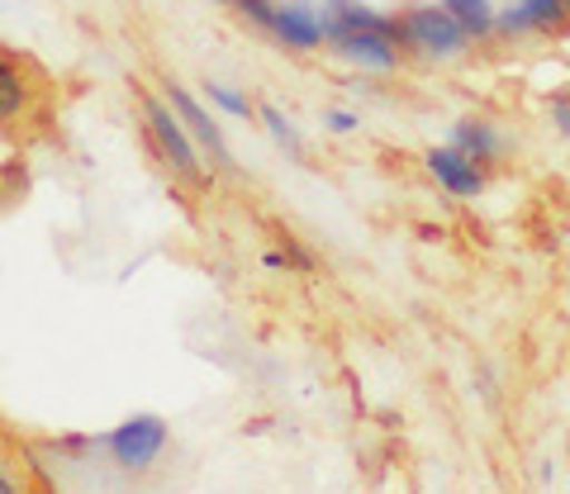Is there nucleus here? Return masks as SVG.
Returning <instances> with one entry per match:
<instances>
[{"label":"nucleus","mask_w":570,"mask_h":494,"mask_svg":"<svg viewBox=\"0 0 570 494\" xmlns=\"http://www.w3.org/2000/svg\"><path fill=\"white\" fill-rule=\"evenodd\" d=\"M400 20V48L409 58H423V62H456L475 48V39L466 29L452 20V10L433 0V6H409L395 14Z\"/></svg>","instance_id":"1"},{"label":"nucleus","mask_w":570,"mask_h":494,"mask_svg":"<svg viewBox=\"0 0 570 494\" xmlns=\"http://www.w3.org/2000/svg\"><path fill=\"white\" fill-rule=\"evenodd\" d=\"M328 48L343 58L356 72H371V77H395L400 62H404V48H400V24L395 29H337Z\"/></svg>","instance_id":"2"},{"label":"nucleus","mask_w":570,"mask_h":494,"mask_svg":"<svg viewBox=\"0 0 570 494\" xmlns=\"http://www.w3.org/2000/svg\"><path fill=\"white\" fill-rule=\"evenodd\" d=\"M494 33L509 43L561 39V33H570V6L566 0H509V6H499Z\"/></svg>","instance_id":"3"},{"label":"nucleus","mask_w":570,"mask_h":494,"mask_svg":"<svg viewBox=\"0 0 570 494\" xmlns=\"http://www.w3.org/2000/svg\"><path fill=\"white\" fill-rule=\"evenodd\" d=\"M142 124H148L157 152H163V162L176 167L190 181H200V157H195V144H190V129L181 115H171V105L163 100H142Z\"/></svg>","instance_id":"4"},{"label":"nucleus","mask_w":570,"mask_h":494,"mask_svg":"<svg viewBox=\"0 0 570 494\" xmlns=\"http://www.w3.org/2000/svg\"><path fill=\"white\" fill-rule=\"evenodd\" d=\"M328 10L314 0H276V20H272V39L295 48V52H314L328 43Z\"/></svg>","instance_id":"5"},{"label":"nucleus","mask_w":570,"mask_h":494,"mask_svg":"<svg viewBox=\"0 0 570 494\" xmlns=\"http://www.w3.org/2000/svg\"><path fill=\"white\" fill-rule=\"evenodd\" d=\"M423 167L428 176L448 190L452 200H475V196H485V167L475 162V157H466L456 144H442V148H428L423 152Z\"/></svg>","instance_id":"6"},{"label":"nucleus","mask_w":570,"mask_h":494,"mask_svg":"<svg viewBox=\"0 0 570 494\" xmlns=\"http://www.w3.org/2000/svg\"><path fill=\"white\" fill-rule=\"evenodd\" d=\"M105 447H110V456H115L119 466L142 471V466H153L157 452L167 447V423L153 418V414H138L129 423H119V428L105 437Z\"/></svg>","instance_id":"7"},{"label":"nucleus","mask_w":570,"mask_h":494,"mask_svg":"<svg viewBox=\"0 0 570 494\" xmlns=\"http://www.w3.org/2000/svg\"><path fill=\"white\" fill-rule=\"evenodd\" d=\"M452 144H456L461 152H466V157H475L480 167L504 162V152H509L504 129H499L494 119H485V115H466V119H456V124H452Z\"/></svg>","instance_id":"8"},{"label":"nucleus","mask_w":570,"mask_h":494,"mask_svg":"<svg viewBox=\"0 0 570 494\" xmlns=\"http://www.w3.org/2000/svg\"><path fill=\"white\" fill-rule=\"evenodd\" d=\"M167 100H171V110L186 119V129H190L195 144H200V148L209 152V162H214V167H234V157H228V144H224L219 124H214V119L200 110V105H195V96H190V91H181V86H171Z\"/></svg>","instance_id":"9"},{"label":"nucleus","mask_w":570,"mask_h":494,"mask_svg":"<svg viewBox=\"0 0 570 494\" xmlns=\"http://www.w3.org/2000/svg\"><path fill=\"white\" fill-rule=\"evenodd\" d=\"M442 6L452 10V20L466 29L475 43L494 39V20H499V6H494V0H442Z\"/></svg>","instance_id":"10"},{"label":"nucleus","mask_w":570,"mask_h":494,"mask_svg":"<svg viewBox=\"0 0 570 494\" xmlns=\"http://www.w3.org/2000/svg\"><path fill=\"white\" fill-rule=\"evenodd\" d=\"M24 100H29V86H24L20 62H14L10 52H0V124H10L14 115H20Z\"/></svg>","instance_id":"11"},{"label":"nucleus","mask_w":570,"mask_h":494,"mask_svg":"<svg viewBox=\"0 0 570 494\" xmlns=\"http://www.w3.org/2000/svg\"><path fill=\"white\" fill-rule=\"evenodd\" d=\"M542 119L547 129L561 138V144H570V86H557L547 100H542Z\"/></svg>","instance_id":"12"},{"label":"nucleus","mask_w":570,"mask_h":494,"mask_svg":"<svg viewBox=\"0 0 570 494\" xmlns=\"http://www.w3.org/2000/svg\"><path fill=\"white\" fill-rule=\"evenodd\" d=\"M205 96L214 100V105H219V110H228V115H253V100H247V96H238L234 91V86H224V81H205Z\"/></svg>","instance_id":"13"},{"label":"nucleus","mask_w":570,"mask_h":494,"mask_svg":"<svg viewBox=\"0 0 570 494\" xmlns=\"http://www.w3.org/2000/svg\"><path fill=\"white\" fill-rule=\"evenodd\" d=\"M262 119H266V129L276 134V144H285V148H291V157H299V152H305V144H299V134H295V124L285 119L281 110H272V105H266V110H262Z\"/></svg>","instance_id":"14"},{"label":"nucleus","mask_w":570,"mask_h":494,"mask_svg":"<svg viewBox=\"0 0 570 494\" xmlns=\"http://www.w3.org/2000/svg\"><path fill=\"white\" fill-rule=\"evenodd\" d=\"M234 10L247 14L262 33H272V20H276V0H234Z\"/></svg>","instance_id":"15"},{"label":"nucleus","mask_w":570,"mask_h":494,"mask_svg":"<svg viewBox=\"0 0 570 494\" xmlns=\"http://www.w3.org/2000/svg\"><path fill=\"white\" fill-rule=\"evenodd\" d=\"M324 129L328 134H356V129H362V115H356V110H328Z\"/></svg>","instance_id":"16"},{"label":"nucleus","mask_w":570,"mask_h":494,"mask_svg":"<svg viewBox=\"0 0 570 494\" xmlns=\"http://www.w3.org/2000/svg\"><path fill=\"white\" fill-rule=\"evenodd\" d=\"M262 267H266V271H285V267H291V257H281V253H266V257H262Z\"/></svg>","instance_id":"17"},{"label":"nucleus","mask_w":570,"mask_h":494,"mask_svg":"<svg viewBox=\"0 0 570 494\" xmlns=\"http://www.w3.org/2000/svg\"><path fill=\"white\" fill-rule=\"evenodd\" d=\"M10 490V481H6V475H0V494H6Z\"/></svg>","instance_id":"18"},{"label":"nucleus","mask_w":570,"mask_h":494,"mask_svg":"<svg viewBox=\"0 0 570 494\" xmlns=\"http://www.w3.org/2000/svg\"><path fill=\"white\" fill-rule=\"evenodd\" d=\"M566 6H570V0H566Z\"/></svg>","instance_id":"19"}]
</instances>
